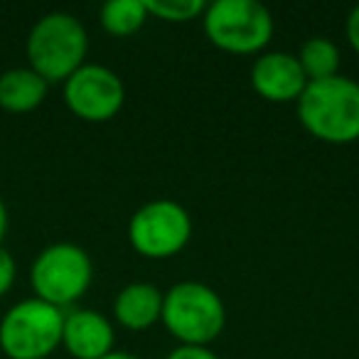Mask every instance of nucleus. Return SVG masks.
Returning <instances> with one entry per match:
<instances>
[{
	"label": "nucleus",
	"mask_w": 359,
	"mask_h": 359,
	"mask_svg": "<svg viewBox=\"0 0 359 359\" xmlns=\"http://www.w3.org/2000/svg\"><path fill=\"white\" fill-rule=\"evenodd\" d=\"M298 121L313 138L330 145L359 140V84L349 76L308 81L300 94Z\"/></svg>",
	"instance_id": "1"
},
{
	"label": "nucleus",
	"mask_w": 359,
	"mask_h": 359,
	"mask_svg": "<svg viewBox=\"0 0 359 359\" xmlns=\"http://www.w3.org/2000/svg\"><path fill=\"white\" fill-rule=\"evenodd\" d=\"M27 62L47 84H65L79 67L86 65L89 35L81 20L69 13H47L27 35Z\"/></svg>",
	"instance_id": "2"
},
{
	"label": "nucleus",
	"mask_w": 359,
	"mask_h": 359,
	"mask_svg": "<svg viewBox=\"0 0 359 359\" xmlns=\"http://www.w3.org/2000/svg\"><path fill=\"white\" fill-rule=\"evenodd\" d=\"M160 323L180 344L210 347L226 325V308L215 288L200 280L175 283L163 295Z\"/></svg>",
	"instance_id": "3"
},
{
	"label": "nucleus",
	"mask_w": 359,
	"mask_h": 359,
	"mask_svg": "<svg viewBox=\"0 0 359 359\" xmlns=\"http://www.w3.org/2000/svg\"><path fill=\"white\" fill-rule=\"evenodd\" d=\"M65 310L40 298L15 303L0 320V349L11 359H50L62 344Z\"/></svg>",
	"instance_id": "4"
},
{
	"label": "nucleus",
	"mask_w": 359,
	"mask_h": 359,
	"mask_svg": "<svg viewBox=\"0 0 359 359\" xmlns=\"http://www.w3.org/2000/svg\"><path fill=\"white\" fill-rule=\"evenodd\" d=\"M202 22L212 45L229 55H261L273 37V18L256 0H215Z\"/></svg>",
	"instance_id": "5"
},
{
	"label": "nucleus",
	"mask_w": 359,
	"mask_h": 359,
	"mask_svg": "<svg viewBox=\"0 0 359 359\" xmlns=\"http://www.w3.org/2000/svg\"><path fill=\"white\" fill-rule=\"evenodd\" d=\"M94 280V264L89 254L76 244H52L37 254L30 269L35 298L65 310L89 290Z\"/></svg>",
	"instance_id": "6"
},
{
	"label": "nucleus",
	"mask_w": 359,
	"mask_h": 359,
	"mask_svg": "<svg viewBox=\"0 0 359 359\" xmlns=\"http://www.w3.org/2000/svg\"><path fill=\"white\" fill-rule=\"evenodd\" d=\"M192 239L190 212L175 200L145 202L128 222V241L150 261L172 259Z\"/></svg>",
	"instance_id": "7"
},
{
	"label": "nucleus",
	"mask_w": 359,
	"mask_h": 359,
	"mask_svg": "<svg viewBox=\"0 0 359 359\" xmlns=\"http://www.w3.org/2000/svg\"><path fill=\"white\" fill-rule=\"evenodd\" d=\"M65 104L76 118L104 123L123 109L126 86L109 67L84 65L65 81Z\"/></svg>",
	"instance_id": "8"
},
{
	"label": "nucleus",
	"mask_w": 359,
	"mask_h": 359,
	"mask_svg": "<svg viewBox=\"0 0 359 359\" xmlns=\"http://www.w3.org/2000/svg\"><path fill=\"white\" fill-rule=\"evenodd\" d=\"M251 86L271 104L298 101L308 86L300 62L288 52H261L251 67Z\"/></svg>",
	"instance_id": "9"
},
{
	"label": "nucleus",
	"mask_w": 359,
	"mask_h": 359,
	"mask_svg": "<svg viewBox=\"0 0 359 359\" xmlns=\"http://www.w3.org/2000/svg\"><path fill=\"white\" fill-rule=\"evenodd\" d=\"M114 325L99 310L74 308L65 313L62 344L74 359H101L114 352Z\"/></svg>",
	"instance_id": "10"
},
{
	"label": "nucleus",
	"mask_w": 359,
	"mask_h": 359,
	"mask_svg": "<svg viewBox=\"0 0 359 359\" xmlns=\"http://www.w3.org/2000/svg\"><path fill=\"white\" fill-rule=\"evenodd\" d=\"M163 290L153 283H128L114 300V315L126 330H148L163 315Z\"/></svg>",
	"instance_id": "11"
},
{
	"label": "nucleus",
	"mask_w": 359,
	"mask_h": 359,
	"mask_svg": "<svg viewBox=\"0 0 359 359\" xmlns=\"http://www.w3.org/2000/svg\"><path fill=\"white\" fill-rule=\"evenodd\" d=\"M47 81L30 67H15L0 74V109L11 114L35 111L47 96Z\"/></svg>",
	"instance_id": "12"
},
{
	"label": "nucleus",
	"mask_w": 359,
	"mask_h": 359,
	"mask_svg": "<svg viewBox=\"0 0 359 359\" xmlns=\"http://www.w3.org/2000/svg\"><path fill=\"white\" fill-rule=\"evenodd\" d=\"M295 57L308 81L330 79L339 74V50L330 37H310L303 42Z\"/></svg>",
	"instance_id": "13"
},
{
	"label": "nucleus",
	"mask_w": 359,
	"mask_h": 359,
	"mask_svg": "<svg viewBox=\"0 0 359 359\" xmlns=\"http://www.w3.org/2000/svg\"><path fill=\"white\" fill-rule=\"evenodd\" d=\"M148 20L143 0H111L101 8L99 22L109 35L130 37L140 30Z\"/></svg>",
	"instance_id": "14"
},
{
	"label": "nucleus",
	"mask_w": 359,
	"mask_h": 359,
	"mask_svg": "<svg viewBox=\"0 0 359 359\" xmlns=\"http://www.w3.org/2000/svg\"><path fill=\"white\" fill-rule=\"evenodd\" d=\"M148 15L165 22H190L205 15V0H143Z\"/></svg>",
	"instance_id": "15"
},
{
	"label": "nucleus",
	"mask_w": 359,
	"mask_h": 359,
	"mask_svg": "<svg viewBox=\"0 0 359 359\" xmlns=\"http://www.w3.org/2000/svg\"><path fill=\"white\" fill-rule=\"evenodd\" d=\"M15 276H18L15 259H13V254L6 249V246H0V298L13 288Z\"/></svg>",
	"instance_id": "16"
},
{
	"label": "nucleus",
	"mask_w": 359,
	"mask_h": 359,
	"mask_svg": "<svg viewBox=\"0 0 359 359\" xmlns=\"http://www.w3.org/2000/svg\"><path fill=\"white\" fill-rule=\"evenodd\" d=\"M168 359H219V354H215L210 347H202V344H177L168 354Z\"/></svg>",
	"instance_id": "17"
},
{
	"label": "nucleus",
	"mask_w": 359,
	"mask_h": 359,
	"mask_svg": "<svg viewBox=\"0 0 359 359\" xmlns=\"http://www.w3.org/2000/svg\"><path fill=\"white\" fill-rule=\"evenodd\" d=\"M344 32H347V42L354 52L359 55V6L352 8V13L347 15V22H344Z\"/></svg>",
	"instance_id": "18"
},
{
	"label": "nucleus",
	"mask_w": 359,
	"mask_h": 359,
	"mask_svg": "<svg viewBox=\"0 0 359 359\" xmlns=\"http://www.w3.org/2000/svg\"><path fill=\"white\" fill-rule=\"evenodd\" d=\"M6 231H8V207H6V202L0 200V241H3Z\"/></svg>",
	"instance_id": "19"
},
{
	"label": "nucleus",
	"mask_w": 359,
	"mask_h": 359,
	"mask_svg": "<svg viewBox=\"0 0 359 359\" xmlns=\"http://www.w3.org/2000/svg\"><path fill=\"white\" fill-rule=\"evenodd\" d=\"M101 359H140V357H135V354H130V352H109L106 357H101Z\"/></svg>",
	"instance_id": "20"
}]
</instances>
